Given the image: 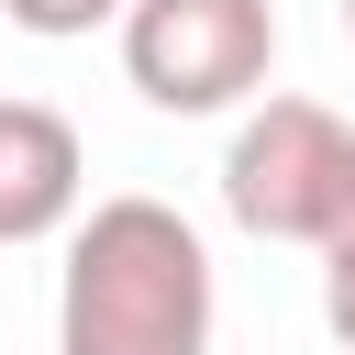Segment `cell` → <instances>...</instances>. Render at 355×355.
Segmentation results:
<instances>
[{
    "label": "cell",
    "mask_w": 355,
    "mask_h": 355,
    "mask_svg": "<svg viewBox=\"0 0 355 355\" xmlns=\"http://www.w3.org/2000/svg\"><path fill=\"white\" fill-rule=\"evenodd\" d=\"M55 355H211V244L144 189L78 211L55 277Z\"/></svg>",
    "instance_id": "1"
},
{
    "label": "cell",
    "mask_w": 355,
    "mask_h": 355,
    "mask_svg": "<svg viewBox=\"0 0 355 355\" xmlns=\"http://www.w3.org/2000/svg\"><path fill=\"white\" fill-rule=\"evenodd\" d=\"M277 67V0H133L122 11V78L200 122V111H244Z\"/></svg>",
    "instance_id": "2"
},
{
    "label": "cell",
    "mask_w": 355,
    "mask_h": 355,
    "mask_svg": "<svg viewBox=\"0 0 355 355\" xmlns=\"http://www.w3.org/2000/svg\"><path fill=\"white\" fill-rule=\"evenodd\" d=\"M344 166H355V133L344 111L322 100H255L222 144V211L266 244H322L333 200H344Z\"/></svg>",
    "instance_id": "3"
},
{
    "label": "cell",
    "mask_w": 355,
    "mask_h": 355,
    "mask_svg": "<svg viewBox=\"0 0 355 355\" xmlns=\"http://www.w3.org/2000/svg\"><path fill=\"white\" fill-rule=\"evenodd\" d=\"M89 200V144L67 111L44 100H0V244H44L67 233Z\"/></svg>",
    "instance_id": "4"
},
{
    "label": "cell",
    "mask_w": 355,
    "mask_h": 355,
    "mask_svg": "<svg viewBox=\"0 0 355 355\" xmlns=\"http://www.w3.org/2000/svg\"><path fill=\"white\" fill-rule=\"evenodd\" d=\"M22 33H44V44H67V33H100V22H122L133 0H0Z\"/></svg>",
    "instance_id": "5"
},
{
    "label": "cell",
    "mask_w": 355,
    "mask_h": 355,
    "mask_svg": "<svg viewBox=\"0 0 355 355\" xmlns=\"http://www.w3.org/2000/svg\"><path fill=\"white\" fill-rule=\"evenodd\" d=\"M322 322H333V344L355 355V244H333V255H322Z\"/></svg>",
    "instance_id": "6"
},
{
    "label": "cell",
    "mask_w": 355,
    "mask_h": 355,
    "mask_svg": "<svg viewBox=\"0 0 355 355\" xmlns=\"http://www.w3.org/2000/svg\"><path fill=\"white\" fill-rule=\"evenodd\" d=\"M344 44H355V0H344Z\"/></svg>",
    "instance_id": "7"
}]
</instances>
